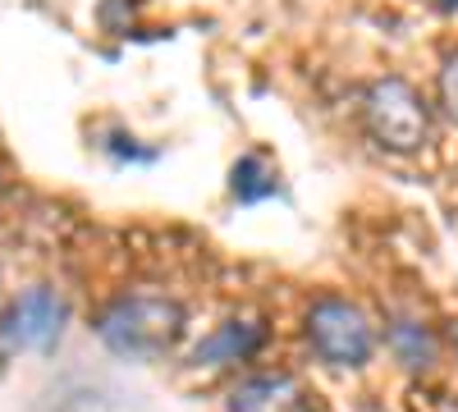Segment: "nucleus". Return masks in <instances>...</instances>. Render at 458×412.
I'll return each instance as SVG.
<instances>
[{
    "mask_svg": "<svg viewBox=\"0 0 458 412\" xmlns=\"http://www.w3.org/2000/svg\"><path fill=\"white\" fill-rule=\"evenodd\" d=\"M188 330V312L179 298L165 293H124L97 316L101 344L124 362H157L170 357Z\"/></svg>",
    "mask_w": 458,
    "mask_h": 412,
    "instance_id": "1",
    "label": "nucleus"
},
{
    "mask_svg": "<svg viewBox=\"0 0 458 412\" xmlns=\"http://www.w3.org/2000/svg\"><path fill=\"white\" fill-rule=\"evenodd\" d=\"M362 129L376 147L394 156H412L431 138V105L408 79H376L362 92Z\"/></svg>",
    "mask_w": 458,
    "mask_h": 412,
    "instance_id": "2",
    "label": "nucleus"
},
{
    "mask_svg": "<svg viewBox=\"0 0 458 412\" xmlns=\"http://www.w3.org/2000/svg\"><path fill=\"white\" fill-rule=\"evenodd\" d=\"M302 334H308V349L335 371H358L376 353V325L367 321V312L358 303H349V298H335V293L317 298L308 307Z\"/></svg>",
    "mask_w": 458,
    "mask_h": 412,
    "instance_id": "3",
    "label": "nucleus"
},
{
    "mask_svg": "<svg viewBox=\"0 0 458 412\" xmlns=\"http://www.w3.org/2000/svg\"><path fill=\"white\" fill-rule=\"evenodd\" d=\"M64 321H69V303L51 284L23 289L5 307V316H0V357L51 353L60 344V334H64Z\"/></svg>",
    "mask_w": 458,
    "mask_h": 412,
    "instance_id": "4",
    "label": "nucleus"
},
{
    "mask_svg": "<svg viewBox=\"0 0 458 412\" xmlns=\"http://www.w3.org/2000/svg\"><path fill=\"white\" fill-rule=\"evenodd\" d=\"M229 412H317L312 394L289 371H261L229 394Z\"/></svg>",
    "mask_w": 458,
    "mask_h": 412,
    "instance_id": "5",
    "label": "nucleus"
},
{
    "mask_svg": "<svg viewBox=\"0 0 458 412\" xmlns=\"http://www.w3.org/2000/svg\"><path fill=\"white\" fill-rule=\"evenodd\" d=\"M266 349V325L261 321H225L216 325L207 340L193 349V366H229V362H248Z\"/></svg>",
    "mask_w": 458,
    "mask_h": 412,
    "instance_id": "6",
    "label": "nucleus"
},
{
    "mask_svg": "<svg viewBox=\"0 0 458 412\" xmlns=\"http://www.w3.org/2000/svg\"><path fill=\"white\" fill-rule=\"evenodd\" d=\"M229 193H234V202H243V206L276 198L280 193V170L261 152H248V156L234 161V170H229Z\"/></svg>",
    "mask_w": 458,
    "mask_h": 412,
    "instance_id": "7",
    "label": "nucleus"
},
{
    "mask_svg": "<svg viewBox=\"0 0 458 412\" xmlns=\"http://www.w3.org/2000/svg\"><path fill=\"white\" fill-rule=\"evenodd\" d=\"M390 349H394V357H399L408 371H427V366L436 362L431 330L417 325V321H394V325H390Z\"/></svg>",
    "mask_w": 458,
    "mask_h": 412,
    "instance_id": "8",
    "label": "nucleus"
},
{
    "mask_svg": "<svg viewBox=\"0 0 458 412\" xmlns=\"http://www.w3.org/2000/svg\"><path fill=\"white\" fill-rule=\"evenodd\" d=\"M436 92H440V110H445V120L458 124V51L445 55L440 64V79H436Z\"/></svg>",
    "mask_w": 458,
    "mask_h": 412,
    "instance_id": "9",
    "label": "nucleus"
},
{
    "mask_svg": "<svg viewBox=\"0 0 458 412\" xmlns=\"http://www.w3.org/2000/svg\"><path fill=\"white\" fill-rule=\"evenodd\" d=\"M440 5H445V10H458V0H440Z\"/></svg>",
    "mask_w": 458,
    "mask_h": 412,
    "instance_id": "10",
    "label": "nucleus"
},
{
    "mask_svg": "<svg viewBox=\"0 0 458 412\" xmlns=\"http://www.w3.org/2000/svg\"><path fill=\"white\" fill-rule=\"evenodd\" d=\"M0 198H5V183H0Z\"/></svg>",
    "mask_w": 458,
    "mask_h": 412,
    "instance_id": "11",
    "label": "nucleus"
}]
</instances>
